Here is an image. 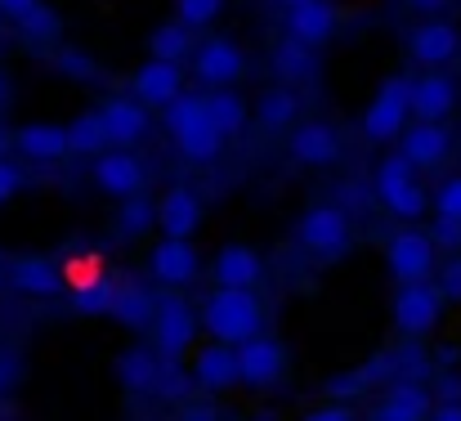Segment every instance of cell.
<instances>
[{
  "label": "cell",
  "instance_id": "6da1fadb",
  "mask_svg": "<svg viewBox=\"0 0 461 421\" xmlns=\"http://www.w3.org/2000/svg\"><path fill=\"white\" fill-rule=\"evenodd\" d=\"M202 327L224 345L256 336L265 327V305L256 300V287H215V296L202 305Z\"/></svg>",
  "mask_w": 461,
  "mask_h": 421
},
{
  "label": "cell",
  "instance_id": "7a4b0ae2",
  "mask_svg": "<svg viewBox=\"0 0 461 421\" xmlns=\"http://www.w3.org/2000/svg\"><path fill=\"white\" fill-rule=\"evenodd\" d=\"M161 113H166V131H170V140H175V148H179L188 161H215V157H220L224 135L215 131V122H211L202 95H184V90H179Z\"/></svg>",
  "mask_w": 461,
  "mask_h": 421
},
{
  "label": "cell",
  "instance_id": "3957f363",
  "mask_svg": "<svg viewBox=\"0 0 461 421\" xmlns=\"http://www.w3.org/2000/svg\"><path fill=\"white\" fill-rule=\"evenodd\" d=\"M376 197H381L399 220H421V215L430 211L426 188H421V179H417V166H412L403 152L376 161Z\"/></svg>",
  "mask_w": 461,
  "mask_h": 421
},
{
  "label": "cell",
  "instance_id": "277c9868",
  "mask_svg": "<svg viewBox=\"0 0 461 421\" xmlns=\"http://www.w3.org/2000/svg\"><path fill=\"white\" fill-rule=\"evenodd\" d=\"M296 238H301V247L313 252V256H345L349 252V243H354V233H349V220H345V211L340 206H331V202H313L305 215H301V224H296Z\"/></svg>",
  "mask_w": 461,
  "mask_h": 421
},
{
  "label": "cell",
  "instance_id": "5b68a950",
  "mask_svg": "<svg viewBox=\"0 0 461 421\" xmlns=\"http://www.w3.org/2000/svg\"><path fill=\"white\" fill-rule=\"evenodd\" d=\"M153 336L161 359H184L197 336V314L184 296H161L153 309Z\"/></svg>",
  "mask_w": 461,
  "mask_h": 421
},
{
  "label": "cell",
  "instance_id": "8992f818",
  "mask_svg": "<svg viewBox=\"0 0 461 421\" xmlns=\"http://www.w3.org/2000/svg\"><path fill=\"white\" fill-rule=\"evenodd\" d=\"M403 126H408V77H390L363 113V135L372 143H390Z\"/></svg>",
  "mask_w": 461,
  "mask_h": 421
},
{
  "label": "cell",
  "instance_id": "52a82bcc",
  "mask_svg": "<svg viewBox=\"0 0 461 421\" xmlns=\"http://www.w3.org/2000/svg\"><path fill=\"white\" fill-rule=\"evenodd\" d=\"M233 350H238V381H247V386H256V390H269V386H278V381H283L287 350H283L274 336L256 332V336L238 341Z\"/></svg>",
  "mask_w": 461,
  "mask_h": 421
},
{
  "label": "cell",
  "instance_id": "ba28073f",
  "mask_svg": "<svg viewBox=\"0 0 461 421\" xmlns=\"http://www.w3.org/2000/svg\"><path fill=\"white\" fill-rule=\"evenodd\" d=\"M385 265L399 282H421L435 274V238L421 229H399L385 243Z\"/></svg>",
  "mask_w": 461,
  "mask_h": 421
},
{
  "label": "cell",
  "instance_id": "9c48e42d",
  "mask_svg": "<svg viewBox=\"0 0 461 421\" xmlns=\"http://www.w3.org/2000/svg\"><path fill=\"white\" fill-rule=\"evenodd\" d=\"M439 309H444V296L430 287V282H403L399 296H394V327L403 336H426L439 327Z\"/></svg>",
  "mask_w": 461,
  "mask_h": 421
},
{
  "label": "cell",
  "instance_id": "30bf717a",
  "mask_svg": "<svg viewBox=\"0 0 461 421\" xmlns=\"http://www.w3.org/2000/svg\"><path fill=\"white\" fill-rule=\"evenodd\" d=\"M188 54H193V77L202 86H233L247 72V54L229 36H211V41H202Z\"/></svg>",
  "mask_w": 461,
  "mask_h": 421
},
{
  "label": "cell",
  "instance_id": "8fae6325",
  "mask_svg": "<svg viewBox=\"0 0 461 421\" xmlns=\"http://www.w3.org/2000/svg\"><path fill=\"white\" fill-rule=\"evenodd\" d=\"M188 381L206 395H224L238 386V350L224 345V341H211L202 350H193L188 359Z\"/></svg>",
  "mask_w": 461,
  "mask_h": 421
},
{
  "label": "cell",
  "instance_id": "7c38bea8",
  "mask_svg": "<svg viewBox=\"0 0 461 421\" xmlns=\"http://www.w3.org/2000/svg\"><path fill=\"white\" fill-rule=\"evenodd\" d=\"M95 188L108 193V197H131V193H144L149 184V166L131 152V148H117V152H104L95 157Z\"/></svg>",
  "mask_w": 461,
  "mask_h": 421
},
{
  "label": "cell",
  "instance_id": "4fadbf2b",
  "mask_svg": "<svg viewBox=\"0 0 461 421\" xmlns=\"http://www.w3.org/2000/svg\"><path fill=\"white\" fill-rule=\"evenodd\" d=\"M99 122H104V135L117 148H135V143L149 135V108L135 99V95H108L99 108Z\"/></svg>",
  "mask_w": 461,
  "mask_h": 421
},
{
  "label": "cell",
  "instance_id": "5bb4252c",
  "mask_svg": "<svg viewBox=\"0 0 461 421\" xmlns=\"http://www.w3.org/2000/svg\"><path fill=\"white\" fill-rule=\"evenodd\" d=\"M153 224L161 229V238H193L202 229V197L184 184L166 188L153 206Z\"/></svg>",
  "mask_w": 461,
  "mask_h": 421
},
{
  "label": "cell",
  "instance_id": "9a60e30c",
  "mask_svg": "<svg viewBox=\"0 0 461 421\" xmlns=\"http://www.w3.org/2000/svg\"><path fill=\"white\" fill-rule=\"evenodd\" d=\"M457 108V81L444 72H426L408 81V117L417 122H444Z\"/></svg>",
  "mask_w": 461,
  "mask_h": 421
},
{
  "label": "cell",
  "instance_id": "2e32d148",
  "mask_svg": "<svg viewBox=\"0 0 461 421\" xmlns=\"http://www.w3.org/2000/svg\"><path fill=\"white\" fill-rule=\"evenodd\" d=\"M340 27V9L331 0H301V5H287V36L301 41L309 50L327 45Z\"/></svg>",
  "mask_w": 461,
  "mask_h": 421
},
{
  "label": "cell",
  "instance_id": "e0dca14e",
  "mask_svg": "<svg viewBox=\"0 0 461 421\" xmlns=\"http://www.w3.org/2000/svg\"><path fill=\"white\" fill-rule=\"evenodd\" d=\"M149 270H153V279L166 282V287H188V282H197V274H202V256L193 252L188 238H161L153 247Z\"/></svg>",
  "mask_w": 461,
  "mask_h": 421
},
{
  "label": "cell",
  "instance_id": "ac0fdd59",
  "mask_svg": "<svg viewBox=\"0 0 461 421\" xmlns=\"http://www.w3.org/2000/svg\"><path fill=\"white\" fill-rule=\"evenodd\" d=\"M461 50V32L453 23H421V27H412L408 32V54L421 63V68H444V63H453Z\"/></svg>",
  "mask_w": 461,
  "mask_h": 421
},
{
  "label": "cell",
  "instance_id": "d6986e66",
  "mask_svg": "<svg viewBox=\"0 0 461 421\" xmlns=\"http://www.w3.org/2000/svg\"><path fill=\"white\" fill-rule=\"evenodd\" d=\"M179 90H184V72H179V63H170V59H149V63L131 77V95H135L144 108H166Z\"/></svg>",
  "mask_w": 461,
  "mask_h": 421
},
{
  "label": "cell",
  "instance_id": "ffe728a7",
  "mask_svg": "<svg viewBox=\"0 0 461 421\" xmlns=\"http://www.w3.org/2000/svg\"><path fill=\"white\" fill-rule=\"evenodd\" d=\"M394 140H399V152H403L417 170L439 166V161L448 157V148H453V135L444 131V122H417V126H403Z\"/></svg>",
  "mask_w": 461,
  "mask_h": 421
},
{
  "label": "cell",
  "instance_id": "44dd1931",
  "mask_svg": "<svg viewBox=\"0 0 461 421\" xmlns=\"http://www.w3.org/2000/svg\"><path fill=\"white\" fill-rule=\"evenodd\" d=\"M5 282L23 296H59L63 291V270L45 256H18V261H9Z\"/></svg>",
  "mask_w": 461,
  "mask_h": 421
},
{
  "label": "cell",
  "instance_id": "7402d4cb",
  "mask_svg": "<svg viewBox=\"0 0 461 421\" xmlns=\"http://www.w3.org/2000/svg\"><path fill=\"white\" fill-rule=\"evenodd\" d=\"M287 148H292V157H296L301 166H336V161H340V135H336L327 122L296 126Z\"/></svg>",
  "mask_w": 461,
  "mask_h": 421
},
{
  "label": "cell",
  "instance_id": "603a6c76",
  "mask_svg": "<svg viewBox=\"0 0 461 421\" xmlns=\"http://www.w3.org/2000/svg\"><path fill=\"white\" fill-rule=\"evenodd\" d=\"M215 282L220 287H260L265 279V261H260V252L256 247H242V243H229V247H220V256H215Z\"/></svg>",
  "mask_w": 461,
  "mask_h": 421
},
{
  "label": "cell",
  "instance_id": "cb8c5ba5",
  "mask_svg": "<svg viewBox=\"0 0 461 421\" xmlns=\"http://www.w3.org/2000/svg\"><path fill=\"white\" fill-rule=\"evenodd\" d=\"M14 148L32 161H59L68 157V131L59 122H27L14 131Z\"/></svg>",
  "mask_w": 461,
  "mask_h": 421
},
{
  "label": "cell",
  "instance_id": "d4e9b609",
  "mask_svg": "<svg viewBox=\"0 0 461 421\" xmlns=\"http://www.w3.org/2000/svg\"><path fill=\"white\" fill-rule=\"evenodd\" d=\"M153 291L144 287V282H117L113 287V305H108V318H117V323H126V327H149L153 323Z\"/></svg>",
  "mask_w": 461,
  "mask_h": 421
},
{
  "label": "cell",
  "instance_id": "484cf974",
  "mask_svg": "<svg viewBox=\"0 0 461 421\" xmlns=\"http://www.w3.org/2000/svg\"><path fill=\"white\" fill-rule=\"evenodd\" d=\"M426 413H430V399H426V386H417V381H394L390 395L376 404V417L385 421H417Z\"/></svg>",
  "mask_w": 461,
  "mask_h": 421
},
{
  "label": "cell",
  "instance_id": "4316f807",
  "mask_svg": "<svg viewBox=\"0 0 461 421\" xmlns=\"http://www.w3.org/2000/svg\"><path fill=\"white\" fill-rule=\"evenodd\" d=\"M157 368H161V354H149V350H126L122 359H117V381H122V390H131V395H153L157 386Z\"/></svg>",
  "mask_w": 461,
  "mask_h": 421
},
{
  "label": "cell",
  "instance_id": "83f0119b",
  "mask_svg": "<svg viewBox=\"0 0 461 421\" xmlns=\"http://www.w3.org/2000/svg\"><path fill=\"white\" fill-rule=\"evenodd\" d=\"M296 113H301V99H296V90H287V86H274V90H265V95L256 99V117H260L265 131L292 126Z\"/></svg>",
  "mask_w": 461,
  "mask_h": 421
},
{
  "label": "cell",
  "instance_id": "f1b7e54d",
  "mask_svg": "<svg viewBox=\"0 0 461 421\" xmlns=\"http://www.w3.org/2000/svg\"><path fill=\"white\" fill-rule=\"evenodd\" d=\"M206 113H211V122H215V131H220L224 140L247 126V99L233 95L229 86H215V95H206Z\"/></svg>",
  "mask_w": 461,
  "mask_h": 421
},
{
  "label": "cell",
  "instance_id": "f546056e",
  "mask_svg": "<svg viewBox=\"0 0 461 421\" xmlns=\"http://www.w3.org/2000/svg\"><path fill=\"white\" fill-rule=\"evenodd\" d=\"M188 50H193V27H184L179 18H175V23H161V27H153V36H149V54H153V59L184 63V59H188Z\"/></svg>",
  "mask_w": 461,
  "mask_h": 421
},
{
  "label": "cell",
  "instance_id": "4dcf8cb0",
  "mask_svg": "<svg viewBox=\"0 0 461 421\" xmlns=\"http://www.w3.org/2000/svg\"><path fill=\"white\" fill-rule=\"evenodd\" d=\"M113 287H117V282H108L104 274L90 279V282H81V287H72V309L86 314V318H104L108 305H113Z\"/></svg>",
  "mask_w": 461,
  "mask_h": 421
},
{
  "label": "cell",
  "instance_id": "1f68e13d",
  "mask_svg": "<svg viewBox=\"0 0 461 421\" xmlns=\"http://www.w3.org/2000/svg\"><path fill=\"white\" fill-rule=\"evenodd\" d=\"M68 131V152H99L108 135H104V122H99V113H81L72 126H63Z\"/></svg>",
  "mask_w": 461,
  "mask_h": 421
},
{
  "label": "cell",
  "instance_id": "d6a6232c",
  "mask_svg": "<svg viewBox=\"0 0 461 421\" xmlns=\"http://www.w3.org/2000/svg\"><path fill=\"white\" fill-rule=\"evenodd\" d=\"M18 27H23V36H32V41H54V36L63 32V18L41 0L36 9H27V14L18 18Z\"/></svg>",
  "mask_w": 461,
  "mask_h": 421
},
{
  "label": "cell",
  "instance_id": "836d02e7",
  "mask_svg": "<svg viewBox=\"0 0 461 421\" xmlns=\"http://www.w3.org/2000/svg\"><path fill=\"white\" fill-rule=\"evenodd\" d=\"M126 206H122V215H117V233L122 238H140L149 224H153V202H144L140 193H131V197H122Z\"/></svg>",
  "mask_w": 461,
  "mask_h": 421
},
{
  "label": "cell",
  "instance_id": "e575fe53",
  "mask_svg": "<svg viewBox=\"0 0 461 421\" xmlns=\"http://www.w3.org/2000/svg\"><path fill=\"white\" fill-rule=\"evenodd\" d=\"M274 63H278V77H287V81H296V77H309V68H313V50L301 45V41H292L287 36V45H278V54H274Z\"/></svg>",
  "mask_w": 461,
  "mask_h": 421
},
{
  "label": "cell",
  "instance_id": "d590c367",
  "mask_svg": "<svg viewBox=\"0 0 461 421\" xmlns=\"http://www.w3.org/2000/svg\"><path fill=\"white\" fill-rule=\"evenodd\" d=\"M224 14V0H175V18L184 27H211Z\"/></svg>",
  "mask_w": 461,
  "mask_h": 421
},
{
  "label": "cell",
  "instance_id": "8d00e7d4",
  "mask_svg": "<svg viewBox=\"0 0 461 421\" xmlns=\"http://www.w3.org/2000/svg\"><path fill=\"white\" fill-rule=\"evenodd\" d=\"M153 395H166V399H179V395H188V372H179V359H161Z\"/></svg>",
  "mask_w": 461,
  "mask_h": 421
},
{
  "label": "cell",
  "instance_id": "74e56055",
  "mask_svg": "<svg viewBox=\"0 0 461 421\" xmlns=\"http://www.w3.org/2000/svg\"><path fill=\"white\" fill-rule=\"evenodd\" d=\"M435 215L461 224V175H448V179L439 184V193H435Z\"/></svg>",
  "mask_w": 461,
  "mask_h": 421
},
{
  "label": "cell",
  "instance_id": "f35d334b",
  "mask_svg": "<svg viewBox=\"0 0 461 421\" xmlns=\"http://www.w3.org/2000/svg\"><path fill=\"white\" fill-rule=\"evenodd\" d=\"M439 296L444 300H461V256H453L439 274Z\"/></svg>",
  "mask_w": 461,
  "mask_h": 421
},
{
  "label": "cell",
  "instance_id": "ab89813d",
  "mask_svg": "<svg viewBox=\"0 0 461 421\" xmlns=\"http://www.w3.org/2000/svg\"><path fill=\"white\" fill-rule=\"evenodd\" d=\"M18 188H23V170H18L14 161H5V157H0V202H9Z\"/></svg>",
  "mask_w": 461,
  "mask_h": 421
},
{
  "label": "cell",
  "instance_id": "60d3db41",
  "mask_svg": "<svg viewBox=\"0 0 461 421\" xmlns=\"http://www.w3.org/2000/svg\"><path fill=\"white\" fill-rule=\"evenodd\" d=\"M14 381H18V359H14L9 350H0V395H5Z\"/></svg>",
  "mask_w": 461,
  "mask_h": 421
},
{
  "label": "cell",
  "instance_id": "b9f144b4",
  "mask_svg": "<svg viewBox=\"0 0 461 421\" xmlns=\"http://www.w3.org/2000/svg\"><path fill=\"white\" fill-rule=\"evenodd\" d=\"M426 417H439V421H461V399H444V404H430V413Z\"/></svg>",
  "mask_w": 461,
  "mask_h": 421
},
{
  "label": "cell",
  "instance_id": "7bdbcfd3",
  "mask_svg": "<svg viewBox=\"0 0 461 421\" xmlns=\"http://www.w3.org/2000/svg\"><path fill=\"white\" fill-rule=\"evenodd\" d=\"M41 0H0V18H9V23H18L27 9H36Z\"/></svg>",
  "mask_w": 461,
  "mask_h": 421
},
{
  "label": "cell",
  "instance_id": "ee69618b",
  "mask_svg": "<svg viewBox=\"0 0 461 421\" xmlns=\"http://www.w3.org/2000/svg\"><path fill=\"white\" fill-rule=\"evenodd\" d=\"M408 9H417V14H439V9H448L453 0H403Z\"/></svg>",
  "mask_w": 461,
  "mask_h": 421
},
{
  "label": "cell",
  "instance_id": "f6af8a7d",
  "mask_svg": "<svg viewBox=\"0 0 461 421\" xmlns=\"http://www.w3.org/2000/svg\"><path fill=\"white\" fill-rule=\"evenodd\" d=\"M313 417H318V421H345V417H349V404H331V408H318Z\"/></svg>",
  "mask_w": 461,
  "mask_h": 421
},
{
  "label": "cell",
  "instance_id": "bcb514c9",
  "mask_svg": "<svg viewBox=\"0 0 461 421\" xmlns=\"http://www.w3.org/2000/svg\"><path fill=\"white\" fill-rule=\"evenodd\" d=\"M278 5H301V0H278Z\"/></svg>",
  "mask_w": 461,
  "mask_h": 421
},
{
  "label": "cell",
  "instance_id": "7dc6e473",
  "mask_svg": "<svg viewBox=\"0 0 461 421\" xmlns=\"http://www.w3.org/2000/svg\"><path fill=\"white\" fill-rule=\"evenodd\" d=\"M0 104H5V81H0Z\"/></svg>",
  "mask_w": 461,
  "mask_h": 421
},
{
  "label": "cell",
  "instance_id": "c3c4849f",
  "mask_svg": "<svg viewBox=\"0 0 461 421\" xmlns=\"http://www.w3.org/2000/svg\"><path fill=\"white\" fill-rule=\"evenodd\" d=\"M0 152H5V135H0Z\"/></svg>",
  "mask_w": 461,
  "mask_h": 421
},
{
  "label": "cell",
  "instance_id": "681fc988",
  "mask_svg": "<svg viewBox=\"0 0 461 421\" xmlns=\"http://www.w3.org/2000/svg\"><path fill=\"white\" fill-rule=\"evenodd\" d=\"M0 287H5V270H0Z\"/></svg>",
  "mask_w": 461,
  "mask_h": 421
},
{
  "label": "cell",
  "instance_id": "f907efd6",
  "mask_svg": "<svg viewBox=\"0 0 461 421\" xmlns=\"http://www.w3.org/2000/svg\"><path fill=\"white\" fill-rule=\"evenodd\" d=\"M457 59H461V50H457Z\"/></svg>",
  "mask_w": 461,
  "mask_h": 421
}]
</instances>
